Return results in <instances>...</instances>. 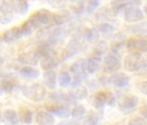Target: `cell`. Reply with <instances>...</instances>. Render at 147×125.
I'll return each mask as SVG.
<instances>
[{
    "instance_id": "obj_32",
    "label": "cell",
    "mask_w": 147,
    "mask_h": 125,
    "mask_svg": "<svg viewBox=\"0 0 147 125\" xmlns=\"http://www.w3.org/2000/svg\"><path fill=\"white\" fill-rule=\"evenodd\" d=\"M20 29H21V31H22L23 36H25V37H28V36L31 35L32 32H33V31H34V27L31 25V24L28 20L26 22H24L21 25Z\"/></svg>"
},
{
    "instance_id": "obj_5",
    "label": "cell",
    "mask_w": 147,
    "mask_h": 125,
    "mask_svg": "<svg viewBox=\"0 0 147 125\" xmlns=\"http://www.w3.org/2000/svg\"><path fill=\"white\" fill-rule=\"evenodd\" d=\"M126 48L131 53L147 52V37H131L126 42Z\"/></svg>"
},
{
    "instance_id": "obj_11",
    "label": "cell",
    "mask_w": 147,
    "mask_h": 125,
    "mask_svg": "<svg viewBox=\"0 0 147 125\" xmlns=\"http://www.w3.org/2000/svg\"><path fill=\"white\" fill-rule=\"evenodd\" d=\"M40 56L36 51H26L21 53L18 59L21 64L26 65V66H36L39 62Z\"/></svg>"
},
{
    "instance_id": "obj_24",
    "label": "cell",
    "mask_w": 147,
    "mask_h": 125,
    "mask_svg": "<svg viewBox=\"0 0 147 125\" xmlns=\"http://www.w3.org/2000/svg\"><path fill=\"white\" fill-rule=\"evenodd\" d=\"M11 5L14 13L18 15H24L29 10V4L26 1H11Z\"/></svg>"
},
{
    "instance_id": "obj_38",
    "label": "cell",
    "mask_w": 147,
    "mask_h": 125,
    "mask_svg": "<svg viewBox=\"0 0 147 125\" xmlns=\"http://www.w3.org/2000/svg\"><path fill=\"white\" fill-rule=\"evenodd\" d=\"M138 89L139 90V91L142 94L147 95V81H143V82L139 83L138 85Z\"/></svg>"
},
{
    "instance_id": "obj_33",
    "label": "cell",
    "mask_w": 147,
    "mask_h": 125,
    "mask_svg": "<svg viewBox=\"0 0 147 125\" xmlns=\"http://www.w3.org/2000/svg\"><path fill=\"white\" fill-rule=\"evenodd\" d=\"M98 31H100V33L104 34V35H110L111 33L113 32V27L107 24V23H102L98 26Z\"/></svg>"
},
{
    "instance_id": "obj_45",
    "label": "cell",
    "mask_w": 147,
    "mask_h": 125,
    "mask_svg": "<svg viewBox=\"0 0 147 125\" xmlns=\"http://www.w3.org/2000/svg\"><path fill=\"white\" fill-rule=\"evenodd\" d=\"M0 121H3L2 120V115H1V111H0Z\"/></svg>"
},
{
    "instance_id": "obj_12",
    "label": "cell",
    "mask_w": 147,
    "mask_h": 125,
    "mask_svg": "<svg viewBox=\"0 0 147 125\" xmlns=\"http://www.w3.org/2000/svg\"><path fill=\"white\" fill-rule=\"evenodd\" d=\"M23 37L22 31L20 27H12L11 29H9L5 31H4L1 34V40L5 43H12L18 39H20Z\"/></svg>"
},
{
    "instance_id": "obj_16",
    "label": "cell",
    "mask_w": 147,
    "mask_h": 125,
    "mask_svg": "<svg viewBox=\"0 0 147 125\" xmlns=\"http://www.w3.org/2000/svg\"><path fill=\"white\" fill-rule=\"evenodd\" d=\"M59 59L55 56V54H53L51 56L43 57L41 61V67L45 71H52L53 69L56 68L59 65Z\"/></svg>"
},
{
    "instance_id": "obj_3",
    "label": "cell",
    "mask_w": 147,
    "mask_h": 125,
    "mask_svg": "<svg viewBox=\"0 0 147 125\" xmlns=\"http://www.w3.org/2000/svg\"><path fill=\"white\" fill-rule=\"evenodd\" d=\"M51 19H53V16L51 12L48 10L42 9L34 12L30 17L28 21L31 24L34 29H36L42 25L48 24L51 21Z\"/></svg>"
},
{
    "instance_id": "obj_4",
    "label": "cell",
    "mask_w": 147,
    "mask_h": 125,
    "mask_svg": "<svg viewBox=\"0 0 147 125\" xmlns=\"http://www.w3.org/2000/svg\"><path fill=\"white\" fill-rule=\"evenodd\" d=\"M144 58L138 53H129L124 59V68L128 72H135L142 68Z\"/></svg>"
},
{
    "instance_id": "obj_1",
    "label": "cell",
    "mask_w": 147,
    "mask_h": 125,
    "mask_svg": "<svg viewBox=\"0 0 147 125\" xmlns=\"http://www.w3.org/2000/svg\"><path fill=\"white\" fill-rule=\"evenodd\" d=\"M21 91L25 97L36 103L42 101L46 96L45 88L39 84H25L21 88Z\"/></svg>"
},
{
    "instance_id": "obj_10",
    "label": "cell",
    "mask_w": 147,
    "mask_h": 125,
    "mask_svg": "<svg viewBox=\"0 0 147 125\" xmlns=\"http://www.w3.org/2000/svg\"><path fill=\"white\" fill-rule=\"evenodd\" d=\"M124 18L127 23H136L144 18V13L137 6H129L125 10Z\"/></svg>"
},
{
    "instance_id": "obj_7",
    "label": "cell",
    "mask_w": 147,
    "mask_h": 125,
    "mask_svg": "<svg viewBox=\"0 0 147 125\" xmlns=\"http://www.w3.org/2000/svg\"><path fill=\"white\" fill-rule=\"evenodd\" d=\"M121 68V62L115 56H107L103 62V72L105 74H113Z\"/></svg>"
},
{
    "instance_id": "obj_30",
    "label": "cell",
    "mask_w": 147,
    "mask_h": 125,
    "mask_svg": "<svg viewBox=\"0 0 147 125\" xmlns=\"http://www.w3.org/2000/svg\"><path fill=\"white\" fill-rule=\"evenodd\" d=\"M131 31L137 35H147V24H139L131 27Z\"/></svg>"
},
{
    "instance_id": "obj_6",
    "label": "cell",
    "mask_w": 147,
    "mask_h": 125,
    "mask_svg": "<svg viewBox=\"0 0 147 125\" xmlns=\"http://www.w3.org/2000/svg\"><path fill=\"white\" fill-rule=\"evenodd\" d=\"M14 16L11 1H3L0 4V24H9Z\"/></svg>"
},
{
    "instance_id": "obj_41",
    "label": "cell",
    "mask_w": 147,
    "mask_h": 125,
    "mask_svg": "<svg viewBox=\"0 0 147 125\" xmlns=\"http://www.w3.org/2000/svg\"><path fill=\"white\" fill-rule=\"evenodd\" d=\"M144 12L145 14H147V2H146V4L144 6Z\"/></svg>"
},
{
    "instance_id": "obj_19",
    "label": "cell",
    "mask_w": 147,
    "mask_h": 125,
    "mask_svg": "<svg viewBox=\"0 0 147 125\" xmlns=\"http://www.w3.org/2000/svg\"><path fill=\"white\" fill-rule=\"evenodd\" d=\"M18 114V117H19V121L22 122L23 123L30 124L32 122L33 114H32V111L29 108H27L25 106L20 107Z\"/></svg>"
},
{
    "instance_id": "obj_22",
    "label": "cell",
    "mask_w": 147,
    "mask_h": 125,
    "mask_svg": "<svg viewBox=\"0 0 147 125\" xmlns=\"http://www.w3.org/2000/svg\"><path fill=\"white\" fill-rule=\"evenodd\" d=\"M100 116L99 112L95 110H89L83 119V125H97L100 122Z\"/></svg>"
},
{
    "instance_id": "obj_34",
    "label": "cell",
    "mask_w": 147,
    "mask_h": 125,
    "mask_svg": "<svg viewBox=\"0 0 147 125\" xmlns=\"http://www.w3.org/2000/svg\"><path fill=\"white\" fill-rule=\"evenodd\" d=\"M72 11L77 15H81L85 12V5L82 2H75L71 5Z\"/></svg>"
},
{
    "instance_id": "obj_9",
    "label": "cell",
    "mask_w": 147,
    "mask_h": 125,
    "mask_svg": "<svg viewBox=\"0 0 147 125\" xmlns=\"http://www.w3.org/2000/svg\"><path fill=\"white\" fill-rule=\"evenodd\" d=\"M138 98L133 95H125L119 100V108L122 112H127L137 107Z\"/></svg>"
},
{
    "instance_id": "obj_36",
    "label": "cell",
    "mask_w": 147,
    "mask_h": 125,
    "mask_svg": "<svg viewBox=\"0 0 147 125\" xmlns=\"http://www.w3.org/2000/svg\"><path fill=\"white\" fill-rule=\"evenodd\" d=\"M106 49H107L106 43H100L98 44V46H97V47L95 48V50H94V54H95V56H98L102 55V54L106 51Z\"/></svg>"
},
{
    "instance_id": "obj_28",
    "label": "cell",
    "mask_w": 147,
    "mask_h": 125,
    "mask_svg": "<svg viewBox=\"0 0 147 125\" xmlns=\"http://www.w3.org/2000/svg\"><path fill=\"white\" fill-rule=\"evenodd\" d=\"M86 109L83 105H76L71 110V115L75 119H82L85 116Z\"/></svg>"
},
{
    "instance_id": "obj_40",
    "label": "cell",
    "mask_w": 147,
    "mask_h": 125,
    "mask_svg": "<svg viewBox=\"0 0 147 125\" xmlns=\"http://www.w3.org/2000/svg\"><path fill=\"white\" fill-rule=\"evenodd\" d=\"M142 69L147 71V57L144 58L143 60V65H142Z\"/></svg>"
},
{
    "instance_id": "obj_37",
    "label": "cell",
    "mask_w": 147,
    "mask_h": 125,
    "mask_svg": "<svg viewBox=\"0 0 147 125\" xmlns=\"http://www.w3.org/2000/svg\"><path fill=\"white\" fill-rule=\"evenodd\" d=\"M99 6V2L98 1H89L87 5V12L88 13H92L94 10L97 9Z\"/></svg>"
},
{
    "instance_id": "obj_2",
    "label": "cell",
    "mask_w": 147,
    "mask_h": 125,
    "mask_svg": "<svg viewBox=\"0 0 147 125\" xmlns=\"http://www.w3.org/2000/svg\"><path fill=\"white\" fill-rule=\"evenodd\" d=\"M70 71L75 76L73 87H77L81 85L83 79L87 77L88 72V60L80 59L75 64H73L70 67Z\"/></svg>"
},
{
    "instance_id": "obj_31",
    "label": "cell",
    "mask_w": 147,
    "mask_h": 125,
    "mask_svg": "<svg viewBox=\"0 0 147 125\" xmlns=\"http://www.w3.org/2000/svg\"><path fill=\"white\" fill-rule=\"evenodd\" d=\"M86 39L88 42H96L99 38V32L96 29H89L85 33Z\"/></svg>"
},
{
    "instance_id": "obj_20",
    "label": "cell",
    "mask_w": 147,
    "mask_h": 125,
    "mask_svg": "<svg viewBox=\"0 0 147 125\" xmlns=\"http://www.w3.org/2000/svg\"><path fill=\"white\" fill-rule=\"evenodd\" d=\"M71 19V14L68 11L62 10L59 12L53 15V20L57 25H62L66 24L67 22L70 21Z\"/></svg>"
},
{
    "instance_id": "obj_39",
    "label": "cell",
    "mask_w": 147,
    "mask_h": 125,
    "mask_svg": "<svg viewBox=\"0 0 147 125\" xmlns=\"http://www.w3.org/2000/svg\"><path fill=\"white\" fill-rule=\"evenodd\" d=\"M140 114L144 119L147 120V106H144L140 109Z\"/></svg>"
},
{
    "instance_id": "obj_43",
    "label": "cell",
    "mask_w": 147,
    "mask_h": 125,
    "mask_svg": "<svg viewBox=\"0 0 147 125\" xmlns=\"http://www.w3.org/2000/svg\"><path fill=\"white\" fill-rule=\"evenodd\" d=\"M57 125H67V123L66 122H61V123H59Z\"/></svg>"
},
{
    "instance_id": "obj_27",
    "label": "cell",
    "mask_w": 147,
    "mask_h": 125,
    "mask_svg": "<svg viewBox=\"0 0 147 125\" xmlns=\"http://www.w3.org/2000/svg\"><path fill=\"white\" fill-rule=\"evenodd\" d=\"M0 86H1V89L3 91L6 93H10L15 89L16 82L12 78H5L2 80L1 84H0Z\"/></svg>"
},
{
    "instance_id": "obj_13",
    "label": "cell",
    "mask_w": 147,
    "mask_h": 125,
    "mask_svg": "<svg viewBox=\"0 0 147 125\" xmlns=\"http://www.w3.org/2000/svg\"><path fill=\"white\" fill-rule=\"evenodd\" d=\"M81 49V42L78 38H73L66 46L63 53L62 59H67L76 54Z\"/></svg>"
},
{
    "instance_id": "obj_15",
    "label": "cell",
    "mask_w": 147,
    "mask_h": 125,
    "mask_svg": "<svg viewBox=\"0 0 147 125\" xmlns=\"http://www.w3.org/2000/svg\"><path fill=\"white\" fill-rule=\"evenodd\" d=\"M36 122L38 125H54L55 118L50 112L40 110L36 115Z\"/></svg>"
},
{
    "instance_id": "obj_14",
    "label": "cell",
    "mask_w": 147,
    "mask_h": 125,
    "mask_svg": "<svg viewBox=\"0 0 147 125\" xmlns=\"http://www.w3.org/2000/svg\"><path fill=\"white\" fill-rule=\"evenodd\" d=\"M54 44L52 42L45 40V41H42L36 47V52L38 54V56L41 57H46L49 56H51L53 54H55L54 52Z\"/></svg>"
},
{
    "instance_id": "obj_29",
    "label": "cell",
    "mask_w": 147,
    "mask_h": 125,
    "mask_svg": "<svg viewBox=\"0 0 147 125\" xmlns=\"http://www.w3.org/2000/svg\"><path fill=\"white\" fill-rule=\"evenodd\" d=\"M58 84L61 87L66 88L70 85L71 84V77L67 71H63L59 75L58 77Z\"/></svg>"
},
{
    "instance_id": "obj_26",
    "label": "cell",
    "mask_w": 147,
    "mask_h": 125,
    "mask_svg": "<svg viewBox=\"0 0 147 125\" xmlns=\"http://www.w3.org/2000/svg\"><path fill=\"white\" fill-rule=\"evenodd\" d=\"M101 65V58L94 56L88 60V72L90 74L95 73Z\"/></svg>"
},
{
    "instance_id": "obj_44",
    "label": "cell",
    "mask_w": 147,
    "mask_h": 125,
    "mask_svg": "<svg viewBox=\"0 0 147 125\" xmlns=\"http://www.w3.org/2000/svg\"><path fill=\"white\" fill-rule=\"evenodd\" d=\"M69 125H80L79 123H69Z\"/></svg>"
},
{
    "instance_id": "obj_18",
    "label": "cell",
    "mask_w": 147,
    "mask_h": 125,
    "mask_svg": "<svg viewBox=\"0 0 147 125\" xmlns=\"http://www.w3.org/2000/svg\"><path fill=\"white\" fill-rule=\"evenodd\" d=\"M19 74L26 79H36L40 76V71L32 66H24L20 69Z\"/></svg>"
},
{
    "instance_id": "obj_21",
    "label": "cell",
    "mask_w": 147,
    "mask_h": 125,
    "mask_svg": "<svg viewBox=\"0 0 147 125\" xmlns=\"http://www.w3.org/2000/svg\"><path fill=\"white\" fill-rule=\"evenodd\" d=\"M88 90L84 86H77V87H74V90L69 93L70 97L73 100H82L88 96Z\"/></svg>"
},
{
    "instance_id": "obj_8",
    "label": "cell",
    "mask_w": 147,
    "mask_h": 125,
    "mask_svg": "<svg viewBox=\"0 0 147 125\" xmlns=\"http://www.w3.org/2000/svg\"><path fill=\"white\" fill-rule=\"evenodd\" d=\"M115 102V97L112 92L109 91H100L98 92L94 100V106L97 109L102 108L106 103L108 105H113Z\"/></svg>"
},
{
    "instance_id": "obj_23",
    "label": "cell",
    "mask_w": 147,
    "mask_h": 125,
    "mask_svg": "<svg viewBox=\"0 0 147 125\" xmlns=\"http://www.w3.org/2000/svg\"><path fill=\"white\" fill-rule=\"evenodd\" d=\"M43 83L48 89H55L56 86V74L53 71H45L43 74Z\"/></svg>"
},
{
    "instance_id": "obj_17",
    "label": "cell",
    "mask_w": 147,
    "mask_h": 125,
    "mask_svg": "<svg viewBox=\"0 0 147 125\" xmlns=\"http://www.w3.org/2000/svg\"><path fill=\"white\" fill-rule=\"evenodd\" d=\"M111 84L118 88H123L128 85L130 82V78L125 73H116L110 78Z\"/></svg>"
},
{
    "instance_id": "obj_25",
    "label": "cell",
    "mask_w": 147,
    "mask_h": 125,
    "mask_svg": "<svg viewBox=\"0 0 147 125\" xmlns=\"http://www.w3.org/2000/svg\"><path fill=\"white\" fill-rule=\"evenodd\" d=\"M3 116L5 120L9 122L11 125H18L19 124V117L18 114L14 109H5L3 113Z\"/></svg>"
},
{
    "instance_id": "obj_42",
    "label": "cell",
    "mask_w": 147,
    "mask_h": 125,
    "mask_svg": "<svg viewBox=\"0 0 147 125\" xmlns=\"http://www.w3.org/2000/svg\"><path fill=\"white\" fill-rule=\"evenodd\" d=\"M3 62H4V60L2 57H0V69H1V67L3 66Z\"/></svg>"
},
{
    "instance_id": "obj_35",
    "label": "cell",
    "mask_w": 147,
    "mask_h": 125,
    "mask_svg": "<svg viewBox=\"0 0 147 125\" xmlns=\"http://www.w3.org/2000/svg\"><path fill=\"white\" fill-rule=\"evenodd\" d=\"M128 125H146V122L142 117H134L128 122Z\"/></svg>"
}]
</instances>
